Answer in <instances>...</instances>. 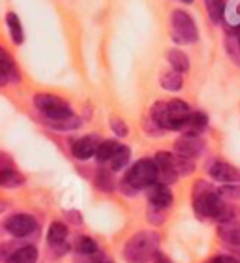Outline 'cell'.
<instances>
[{
  "mask_svg": "<svg viewBox=\"0 0 240 263\" xmlns=\"http://www.w3.org/2000/svg\"><path fill=\"white\" fill-rule=\"evenodd\" d=\"M191 201H193V211L197 213L199 218H210L227 222V220L235 218V209L214 190L207 181H197L191 190Z\"/></svg>",
  "mask_w": 240,
  "mask_h": 263,
  "instance_id": "6da1fadb",
  "label": "cell"
},
{
  "mask_svg": "<svg viewBox=\"0 0 240 263\" xmlns=\"http://www.w3.org/2000/svg\"><path fill=\"white\" fill-rule=\"evenodd\" d=\"M193 111L188 107L186 102L180 100H173V102H158L154 104V107L150 109L148 117L158 124L162 130H173V132H182L186 121L190 119V115Z\"/></svg>",
  "mask_w": 240,
  "mask_h": 263,
  "instance_id": "7a4b0ae2",
  "label": "cell"
},
{
  "mask_svg": "<svg viewBox=\"0 0 240 263\" xmlns=\"http://www.w3.org/2000/svg\"><path fill=\"white\" fill-rule=\"evenodd\" d=\"M159 179V171L156 165V160L143 158L131 165L130 171L120 181V192L128 194V196H135L143 188H150L156 184Z\"/></svg>",
  "mask_w": 240,
  "mask_h": 263,
  "instance_id": "3957f363",
  "label": "cell"
},
{
  "mask_svg": "<svg viewBox=\"0 0 240 263\" xmlns=\"http://www.w3.org/2000/svg\"><path fill=\"white\" fill-rule=\"evenodd\" d=\"M159 237L154 231H139L124 247V258L128 263H148L159 252Z\"/></svg>",
  "mask_w": 240,
  "mask_h": 263,
  "instance_id": "277c9868",
  "label": "cell"
},
{
  "mask_svg": "<svg viewBox=\"0 0 240 263\" xmlns=\"http://www.w3.org/2000/svg\"><path fill=\"white\" fill-rule=\"evenodd\" d=\"M34 105L45 117V121H62V119H68V117L73 115L68 102L64 98L56 96V94H49V92L36 94L34 96Z\"/></svg>",
  "mask_w": 240,
  "mask_h": 263,
  "instance_id": "5b68a950",
  "label": "cell"
},
{
  "mask_svg": "<svg viewBox=\"0 0 240 263\" xmlns=\"http://www.w3.org/2000/svg\"><path fill=\"white\" fill-rule=\"evenodd\" d=\"M171 27H173L175 42H178V44H195L197 38H199V32H197L193 19L182 10L173 11V15H171Z\"/></svg>",
  "mask_w": 240,
  "mask_h": 263,
  "instance_id": "8992f818",
  "label": "cell"
},
{
  "mask_svg": "<svg viewBox=\"0 0 240 263\" xmlns=\"http://www.w3.org/2000/svg\"><path fill=\"white\" fill-rule=\"evenodd\" d=\"M4 228L13 237H27L36 231L38 224H36V218L30 216V214L17 213V214H11L10 218H6Z\"/></svg>",
  "mask_w": 240,
  "mask_h": 263,
  "instance_id": "52a82bcc",
  "label": "cell"
},
{
  "mask_svg": "<svg viewBox=\"0 0 240 263\" xmlns=\"http://www.w3.org/2000/svg\"><path fill=\"white\" fill-rule=\"evenodd\" d=\"M156 165H158L159 177L165 184H171L178 179V171H176V160L175 154L171 153H158L156 154Z\"/></svg>",
  "mask_w": 240,
  "mask_h": 263,
  "instance_id": "ba28073f",
  "label": "cell"
},
{
  "mask_svg": "<svg viewBox=\"0 0 240 263\" xmlns=\"http://www.w3.org/2000/svg\"><path fill=\"white\" fill-rule=\"evenodd\" d=\"M210 177H212L214 181L218 182H224V184H233V182H240V170H236L235 165L227 164V162H214L210 165V170H208Z\"/></svg>",
  "mask_w": 240,
  "mask_h": 263,
  "instance_id": "9c48e42d",
  "label": "cell"
},
{
  "mask_svg": "<svg viewBox=\"0 0 240 263\" xmlns=\"http://www.w3.org/2000/svg\"><path fill=\"white\" fill-rule=\"evenodd\" d=\"M148 203L150 207L162 209V211H167L173 205V194L165 182H156L148 188Z\"/></svg>",
  "mask_w": 240,
  "mask_h": 263,
  "instance_id": "30bf717a",
  "label": "cell"
},
{
  "mask_svg": "<svg viewBox=\"0 0 240 263\" xmlns=\"http://www.w3.org/2000/svg\"><path fill=\"white\" fill-rule=\"evenodd\" d=\"M99 145H102V141H99L96 136L79 137L77 141H73L71 153H73V156H75L77 160H88V158H92V156H96Z\"/></svg>",
  "mask_w": 240,
  "mask_h": 263,
  "instance_id": "8fae6325",
  "label": "cell"
},
{
  "mask_svg": "<svg viewBox=\"0 0 240 263\" xmlns=\"http://www.w3.org/2000/svg\"><path fill=\"white\" fill-rule=\"evenodd\" d=\"M175 151L176 154H182V156H188V158H195L199 156V153L203 151V141L199 136H182L176 139L175 143Z\"/></svg>",
  "mask_w": 240,
  "mask_h": 263,
  "instance_id": "7c38bea8",
  "label": "cell"
},
{
  "mask_svg": "<svg viewBox=\"0 0 240 263\" xmlns=\"http://www.w3.org/2000/svg\"><path fill=\"white\" fill-rule=\"evenodd\" d=\"M19 79H21V76H19L17 64L11 61V57L8 55V51L2 49L0 51V81H2V85H8V83L17 85Z\"/></svg>",
  "mask_w": 240,
  "mask_h": 263,
  "instance_id": "4fadbf2b",
  "label": "cell"
},
{
  "mask_svg": "<svg viewBox=\"0 0 240 263\" xmlns=\"http://www.w3.org/2000/svg\"><path fill=\"white\" fill-rule=\"evenodd\" d=\"M218 235L222 241L233 247H240V220H227L218 226Z\"/></svg>",
  "mask_w": 240,
  "mask_h": 263,
  "instance_id": "5bb4252c",
  "label": "cell"
},
{
  "mask_svg": "<svg viewBox=\"0 0 240 263\" xmlns=\"http://www.w3.org/2000/svg\"><path fill=\"white\" fill-rule=\"evenodd\" d=\"M207 124H208L207 115L201 113V111H193L190 115V119L186 121L182 132H184L186 136H201L203 132H205V128H207Z\"/></svg>",
  "mask_w": 240,
  "mask_h": 263,
  "instance_id": "9a60e30c",
  "label": "cell"
},
{
  "mask_svg": "<svg viewBox=\"0 0 240 263\" xmlns=\"http://www.w3.org/2000/svg\"><path fill=\"white\" fill-rule=\"evenodd\" d=\"M38 259V250L36 247H21L6 258V263H36Z\"/></svg>",
  "mask_w": 240,
  "mask_h": 263,
  "instance_id": "2e32d148",
  "label": "cell"
},
{
  "mask_svg": "<svg viewBox=\"0 0 240 263\" xmlns=\"http://www.w3.org/2000/svg\"><path fill=\"white\" fill-rule=\"evenodd\" d=\"M66 237H68V228H66L64 222H53L49 226V231H47V242H49L51 247L56 248L60 245H64Z\"/></svg>",
  "mask_w": 240,
  "mask_h": 263,
  "instance_id": "e0dca14e",
  "label": "cell"
},
{
  "mask_svg": "<svg viewBox=\"0 0 240 263\" xmlns=\"http://www.w3.org/2000/svg\"><path fill=\"white\" fill-rule=\"evenodd\" d=\"M0 184L4 188H17L25 184V177L15 167H4L0 171Z\"/></svg>",
  "mask_w": 240,
  "mask_h": 263,
  "instance_id": "ac0fdd59",
  "label": "cell"
},
{
  "mask_svg": "<svg viewBox=\"0 0 240 263\" xmlns=\"http://www.w3.org/2000/svg\"><path fill=\"white\" fill-rule=\"evenodd\" d=\"M159 85H162V88H165V90L176 92V90H180L182 85H184V81H182V73L176 70L164 71L162 77H159Z\"/></svg>",
  "mask_w": 240,
  "mask_h": 263,
  "instance_id": "d6986e66",
  "label": "cell"
},
{
  "mask_svg": "<svg viewBox=\"0 0 240 263\" xmlns=\"http://www.w3.org/2000/svg\"><path fill=\"white\" fill-rule=\"evenodd\" d=\"M118 147H120V143L113 141V139H105V141H102L98 153H96V160H98L99 164H109L111 158H113L115 153L118 151Z\"/></svg>",
  "mask_w": 240,
  "mask_h": 263,
  "instance_id": "ffe728a7",
  "label": "cell"
},
{
  "mask_svg": "<svg viewBox=\"0 0 240 263\" xmlns=\"http://www.w3.org/2000/svg\"><path fill=\"white\" fill-rule=\"evenodd\" d=\"M6 23H8V28H10V34H11V40H13V44H23V40H25V32H23V27H21V21H19V17L15 13H8L6 15Z\"/></svg>",
  "mask_w": 240,
  "mask_h": 263,
  "instance_id": "44dd1931",
  "label": "cell"
},
{
  "mask_svg": "<svg viewBox=\"0 0 240 263\" xmlns=\"http://www.w3.org/2000/svg\"><path fill=\"white\" fill-rule=\"evenodd\" d=\"M113 170H99L96 173V186L102 190V192H113L115 190V177L111 173Z\"/></svg>",
  "mask_w": 240,
  "mask_h": 263,
  "instance_id": "7402d4cb",
  "label": "cell"
},
{
  "mask_svg": "<svg viewBox=\"0 0 240 263\" xmlns=\"http://www.w3.org/2000/svg\"><path fill=\"white\" fill-rule=\"evenodd\" d=\"M128 162H130V148L124 147V145H120L118 151L115 153V156L111 158V162H109V170H113V171L124 170L126 165H128Z\"/></svg>",
  "mask_w": 240,
  "mask_h": 263,
  "instance_id": "603a6c76",
  "label": "cell"
},
{
  "mask_svg": "<svg viewBox=\"0 0 240 263\" xmlns=\"http://www.w3.org/2000/svg\"><path fill=\"white\" fill-rule=\"evenodd\" d=\"M169 64L173 66V70L180 71V73H184V71L190 70V61H188V57L180 49L169 51Z\"/></svg>",
  "mask_w": 240,
  "mask_h": 263,
  "instance_id": "cb8c5ba5",
  "label": "cell"
},
{
  "mask_svg": "<svg viewBox=\"0 0 240 263\" xmlns=\"http://www.w3.org/2000/svg\"><path fill=\"white\" fill-rule=\"evenodd\" d=\"M45 122H47L53 130H58V132L77 130V128L81 126V119L75 115L68 117V119H62V121H45Z\"/></svg>",
  "mask_w": 240,
  "mask_h": 263,
  "instance_id": "d4e9b609",
  "label": "cell"
},
{
  "mask_svg": "<svg viewBox=\"0 0 240 263\" xmlns=\"http://www.w3.org/2000/svg\"><path fill=\"white\" fill-rule=\"evenodd\" d=\"M73 247H75V252L83 254V256H90V254L98 252V245L90 237H77Z\"/></svg>",
  "mask_w": 240,
  "mask_h": 263,
  "instance_id": "484cf974",
  "label": "cell"
},
{
  "mask_svg": "<svg viewBox=\"0 0 240 263\" xmlns=\"http://www.w3.org/2000/svg\"><path fill=\"white\" fill-rule=\"evenodd\" d=\"M205 4H207L208 17H210L214 23L222 21V17H224V10H225L224 0H205Z\"/></svg>",
  "mask_w": 240,
  "mask_h": 263,
  "instance_id": "4316f807",
  "label": "cell"
},
{
  "mask_svg": "<svg viewBox=\"0 0 240 263\" xmlns=\"http://www.w3.org/2000/svg\"><path fill=\"white\" fill-rule=\"evenodd\" d=\"M175 160H176V171H178V175H190L191 171L195 170L193 158H188V156H182V154H175Z\"/></svg>",
  "mask_w": 240,
  "mask_h": 263,
  "instance_id": "83f0119b",
  "label": "cell"
},
{
  "mask_svg": "<svg viewBox=\"0 0 240 263\" xmlns=\"http://www.w3.org/2000/svg\"><path fill=\"white\" fill-rule=\"evenodd\" d=\"M218 194L224 199H238L240 201V182H233V184H224L218 188Z\"/></svg>",
  "mask_w": 240,
  "mask_h": 263,
  "instance_id": "f1b7e54d",
  "label": "cell"
},
{
  "mask_svg": "<svg viewBox=\"0 0 240 263\" xmlns=\"http://www.w3.org/2000/svg\"><path fill=\"white\" fill-rule=\"evenodd\" d=\"M147 216H148V222L154 226H162L165 222V211H162V209H154V207H148L147 211Z\"/></svg>",
  "mask_w": 240,
  "mask_h": 263,
  "instance_id": "f546056e",
  "label": "cell"
},
{
  "mask_svg": "<svg viewBox=\"0 0 240 263\" xmlns=\"http://www.w3.org/2000/svg\"><path fill=\"white\" fill-rule=\"evenodd\" d=\"M111 128H113V132H115L118 137H126L128 136V124H126L122 119H118V117H111Z\"/></svg>",
  "mask_w": 240,
  "mask_h": 263,
  "instance_id": "4dcf8cb0",
  "label": "cell"
},
{
  "mask_svg": "<svg viewBox=\"0 0 240 263\" xmlns=\"http://www.w3.org/2000/svg\"><path fill=\"white\" fill-rule=\"evenodd\" d=\"M68 216H70V222L71 224H83V216H81V213H79V211H68Z\"/></svg>",
  "mask_w": 240,
  "mask_h": 263,
  "instance_id": "1f68e13d",
  "label": "cell"
},
{
  "mask_svg": "<svg viewBox=\"0 0 240 263\" xmlns=\"http://www.w3.org/2000/svg\"><path fill=\"white\" fill-rule=\"evenodd\" d=\"M212 263H240V261L236 258H233V256H218Z\"/></svg>",
  "mask_w": 240,
  "mask_h": 263,
  "instance_id": "d6a6232c",
  "label": "cell"
},
{
  "mask_svg": "<svg viewBox=\"0 0 240 263\" xmlns=\"http://www.w3.org/2000/svg\"><path fill=\"white\" fill-rule=\"evenodd\" d=\"M152 261H154V263H173L169 258H167V256H165V254H162V252L156 254V256H154Z\"/></svg>",
  "mask_w": 240,
  "mask_h": 263,
  "instance_id": "836d02e7",
  "label": "cell"
},
{
  "mask_svg": "<svg viewBox=\"0 0 240 263\" xmlns=\"http://www.w3.org/2000/svg\"><path fill=\"white\" fill-rule=\"evenodd\" d=\"M92 263H113L111 259H105V258H102V259H96V261H92Z\"/></svg>",
  "mask_w": 240,
  "mask_h": 263,
  "instance_id": "e575fe53",
  "label": "cell"
},
{
  "mask_svg": "<svg viewBox=\"0 0 240 263\" xmlns=\"http://www.w3.org/2000/svg\"><path fill=\"white\" fill-rule=\"evenodd\" d=\"M236 40H238V44H240V27L236 28Z\"/></svg>",
  "mask_w": 240,
  "mask_h": 263,
  "instance_id": "d590c367",
  "label": "cell"
},
{
  "mask_svg": "<svg viewBox=\"0 0 240 263\" xmlns=\"http://www.w3.org/2000/svg\"><path fill=\"white\" fill-rule=\"evenodd\" d=\"M180 2H184V4H191L193 0H180Z\"/></svg>",
  "mask_w": 240,
  "mask_h": 263,
  "instance_id": "8d00e7d4",
  "label": "cell"
},
{
  "mask_svg": "<svg viewBox=\"0 0 240 263\" xmlns=\"http://www.w3.org/2000/svg\"><path fill=\"white\" fill-rule=\"evenodd\" d=\"M236 252H238V256H240V247H236Z\"/></svg>",
  "mask_w": 240,
  "mask_h": 263,
  "instance_id": "74e56055",
  "label": "cell"
}]
</instances>
